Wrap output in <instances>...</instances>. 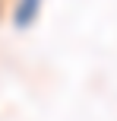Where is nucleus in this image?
Masks as SVG:
<instances>
[{"mask_svg": "<svg viewBox=\"0 0 117 121\" xmlns=\"http://www.w3.org/2000/svg\"><path fill=\"white\" fill-rule=\"evenodd\" d=\"M6 3H10V0H0V19H3V13H6Z\"/></svg>", "mask_w": 117, "mask_h": 121, "instance_id": "nucleus-2", "label": "nucleus"}, {"mask_svg": "<svg viewBox=\"0 0 117 121\" xmlns=\"http://www.w3.org/2000/svg\"><path fill=\"white\" fill-rule=\"evenodd\" d=\"M38 16H41V0H16L13 3V29L19 32L32 29L38 22Z\"/></svg>", "mask_w": 117, "mask_h": 121, "instance_id": "nucleus-1", "label": "nucleus"}]
</instances>
